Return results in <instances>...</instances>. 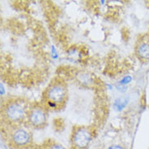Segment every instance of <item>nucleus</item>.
I'll return each instance as SVG.
<instances>
[{
    "label": "nucleus",
    "instance_id": "nucleus-1",
    "mask_svg": "<svg viewBox=\"0 0 149 149\" xmlns=\"http://www.w3.org/2000/svg\"><path fill=\"white\" fill-rule=\"evenodd\" d=\"M46 95L48 102L61 104L66 97V89L61 83H55L48 87Z\"/></svg>",
    "mask_w": 149,
    "mask_h": 149
},
{
    "label": "nucleus",
    "instance_id": "nucleus-2",
    "mask_svg": "<svg viewBox=\"0 0 149 149\" xmlns=\"http://www.w3.org/2000/svg\"><path fill=\"white\" fill-rule=\"evenodd\" d=\"M25 114V109L23 104L18 102H12L5 108V115L8 120L12 121H20Z\"/></svg>",
    "mask_w": 149,
    "mask_h": 149
},
{
    "label": "nucleus",
    "instance_id": "nucleus-3",
    "mask_svg": "<svg viewBox=\"0 0 149 149\" xmlns=\"http://www.w3.org/2000/svg\"><path fill=\"white\" fill-rule=\"evenodd\" d=\"M91 139V134L88 130L81 127L75 130L73 136V146L78 149L86 148Z\"/></svg>",
    "mask_w": 149,
    "mask_h": 149
},
{
    "label": "nucleus",
    "instance_id": "nucleus-4",
    "mask_svg": "<svg viewBox=\"0 0 149 149\" xmlns=\"http://www.w3.org/2000/svg\"><path fill=\"white\" fill-rule=\"evenodd\" d=\"M29 121L34 127L43 126L47 121V115L44 110L39 107H35L31 109L29 113Z\"/></svg>",
    "mask_w": 149,
    "mask_h": 149
},
{
    "label": "nucleus",
    "instance_id": "nucleus-5",
    "mask_svg": "<svg viewBox=\"0 0 149 149\" xmlns=\"http://www.w3.org/2000/svg\"><path fill=\"white\" fill-rule=\"evenodd\" d=\"M12 140L14 143L18 146H23L27 144L29 141V134L27 131L20 129L16 130L12 135Z\"/></svg>",
    "mask_w": 149,
    "mask_h": 149
},
{
    "label": "nucleus",
    "instance_id": "nucleus-6",
    "mask_svg": "<svg viewBox=\"0 0 149 149\" xmlns=\"http://www.w3.org/2000/svg\"><path fill=\"white\" fill-rule=\"evenodd\" d=\"M137 52L139 56L143 59L148 60L149 59V43L148 42H142L138 47Z\"/></svg>",
    "mask_w": 149,
    "mask_h": 149
},
{
    "label": "nucleus",
    "instance_id": "nucleus-7",
    "mask_svg": "<svg viewBox=\"0 0 149 149\" xmlns=\"http://www.w3.org/2000/svg\"><path fill=\"white\" fill-rule=\"evenodd\" d=\"M128 103V98L126 97H120L117 99L114 102V109L117 111H121L125 108Z\"/></svg>",
    "mask_w": 149,
    "mask_h": 149
},
{
    "label": "nucleus",
    "instance_id": "nucleus-8",
    "mask_svg": "<svg viewBox=\"0 0 149 149\" xmlns=\"http://www.w3.org/2000/svg\"><path fill=\"white\" fill-rule=\"evenodd\" d=\"M49 149H65L63 146L60 145V144H53L50 147Z\"/></svg>",
    "mask_w": 149,
    "mask_h": 149
},
{
    "label": "nucleus",
    "instance_id": "nucleus-9",
    "mask_svg": "<svg viewBox=\"0 0 149 149\" xmlns=\"http://www.w3.org/2000/svg\"><path fill=\"white\" fill-rule=\"evenodd\" d=\"M109 149H122L121 146L119 145H113V146H111Z\"/></svg>",
    "mask_w": 149,
    "mask_h": 149
},
{
    "label": "nucleus",
    "instance_id": "nucleus-10",
    "mask_svg": "<svg viewBox=\"0 0 149 149\" xmlns=\"http://www.w3.org/2000/svg\"><path fill=\"white\" fill-rule=\"evenodd\" d=\"M117 89H118V90H121V91H125V90H126V87H125V86H121V85H120V86H119V87H117Z\"/></svg>",
    "mask_w": 149,
    "mask_h": 149
}]
</instances>
